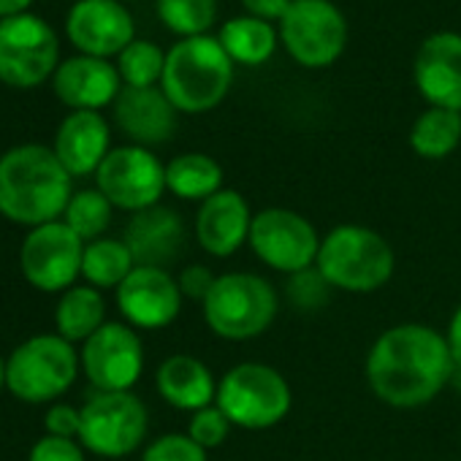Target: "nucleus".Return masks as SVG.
<instances>
[{"label":"nucleus","instance_id":"32","mask_svg":"<svg viewBox=\"0 0 461 461\" xmlns=\"http://www.w3.org/2000/svg\"><path fill=\"white\" fill-rule=\"evenodd\" d=\"M230 434V420L225 418V412L217 404L201 407L195 412H190L187 420V437H193L203 450L220 447Z\"/></svg>","mask_w":461,"mask_h":461},{"label":"nucleus","instance_id":"39","mask_svg":"<svg viewBox=\"0 0 461 461\" xmlns=\"http://www.w3.org/2000/svg\"><path fill=\"white\" fill-rule=\"evenodd\" d=\"M445 342H447V350H450V356H453L456 369H461V304L453 310V315H450V321H447Z\"/></svg>","mask_w":461,"mask_h":461},{"label":"nucleus","instance_id":"16","mask_svg":"<svg viewBox=\"0 0 461 461\" xmlns=\"http://www.w3.org/2000/svg\"><path fill=\"white\" fill-rule=\"evenodd\" d=\"M253 212L242 193L222 187L195 212V242L212 258H228L242 250L250 240Z\"/></svg>","mask_w":461,"mask_h":461},{"label":"nucleus","instance_id":"35","mask_svg":"<svg viewBox=\"0 0 461 461\" xmlns=\"http://www.w3.org/2000/svg\"><path fill=\"white\" fill-rule=\"evenodd\" d=\"M28 461H87V458H85V447L79 439L47 434L31 447Z\"/></svg>","mask_w":461,"mask_h":461},{"label":"nucleus","instance_id":"12","mask_svg":"<svg viewBox=\"0 0 461 461\" xmlns=\"http://www.w3.org/2000/svg\"><path fill=\"white\" fill-rule=\"evenodd\" d=\"M95 185L114 209L136 214L160 203L166 193V166L147 147H117L98 166Z\"/></svg>","mask_w":461,"mask_h":461},{"label":"nucleus","instance_id":"22","mask_svg":"<svg viewBox=\"0 0 461 461\" xmlns=\"http://www.w3.org/2000/svg\"><path fill=\"white\" fill-rule=\"evenodd\" d=\"M109 152V125L98 112H74L58 128L55 155L71 176L95 174Z\"/></svg>","mask_w":461,"mask_h":461},{"label":"nucleus","instance_id":"11","mask_svg":"<svg viewBox=\"0 0 461 461\" xmlns=\"http://www.w3.org/2000/svg\"><path fill=\"white\" fill-rule=\"evenodd\" d=\"M85 242L63 220L31 228L20 250L25 280L44 294H66L82 277Z\"/></svg>","mask_w":461,"mask_h":461},{"label":"nucleus","instance_id":"25","mask_svg":"<svg viewBox=\"0 0 461 461\" xmlns=\"http://www.w3.org/2000/svg\"><path fill=\"white\" fill-rule=\"evenodd\" d=\"M55 323H58V334L71 345L87 342L106 323V302L101 291L93 285L68 288L58 302Z\"/></svg>","mask_w":461,"mask_h":461},{"label":"nucleus","instance_id":"17","mask_svg":"<svg viewBox=\"0 0 461 461\" xmlns=\"http://www.w3.org/2000/svg\"><path fill=\"white\" fill-rule=\"evenodd\" d=\"M412 77L429 106L461 112V36L450 31L429 36L415 55Z\"/></svg>","mask_w":461,"mask_h":461},{"label":"nucleus","instance_id":"31","mask_svg":"<svg viewBox=\"0 0 461 461\" xmlns=\"http://www.w3.org/2000/svg\"><path fill=\"white\" fill-rule=\"evenodd\" d=\"M163 68L166 55L149 41H131L117 60V71L125 87H155V82L163 79Z\"/></svg>","mask_w":461,"mask_h":461},{"label":"nucleus","instance_id":"8","mask_svg":"<svg viewBox=\"0 0 461 461\" xmlns=\"http://www.w3.org/2000/svg\"><path fill=\"white\" fill-rule=\"evenodd\" d=\"M79 442L104 458L131 456L147 437L149 415L144 402L131 391H95L82 407Z\"/></svg>","mask_w":461,"mask_h":461},{"label":"nucleus","instance_id":"18","mask_svg":"<svg viewBox=\"0 0 461 461\" xmlns=\"http://www.w3.org/2000/svg\"><path fill=\"white\" fill-rule=\"evenodd\" d=\"M66 28L74 47L90 58L106 60L133 41V20L117 0H79Z\"/></svg>","mask_w":461,"mask_h":461},{"label":"nucleus","instance_id":"36","mask_svg":"<svg viewBox=\"0 0 461 461\" xmlns=\"http://www.w3.org/2000/svg\"><path fill=\"white\" fill-rule=\"evenodd\" d=\"M214 280H217V275H214L209 267H203V264H190V267H185V269L179 272V277H176L182 296H185V299H193V302H201V304H203V299L209 296Z\"/></svg>","mask_w":461,"mask_h":461},{"label":"nucleus","instance_id":"21","mask_svg":"<svg viewBox=\"0 0 461 461\" xmlns=\"http://www.w3.org/2000/svg\"><path fill=\"white\" fill-rule=\"evenodd\" d=\"M120 71L104 58H71L55 74L58 98L74 112H98L120 95Z\"/></svg>","mask_w":461,"mask_h":461},{"label":"nucleus","instance_id":"29","mask_svg":"<svg viewBox=\"0 0 461 461\" xmlns=\"http://www.w3.org/2000/svg\"><path fill=\"white\" fill-rule=\"evenodd\" d=\"M112 201L95 187V190H79L71 195L66 212H63V222L74 230V234L87 245L104 237V230L112 225Z\"/></svg>","mask_w":461,"mask_h":461},{"label":"nucleus","instance_id":"24","mask_svg":"<svg viewBox=\"0 0 461 461\" xmlns=\"http://www.w3.org/2000/svg\"><path fill=\"white\" fill-rule=\"evenodd\" d=\"M217 41L225 50V55L234 60V66L240 63V66H250V68L264 66L277 50V33H275L272 23L256 20L250 14L228 20L220 28Z\"/></svg>","mask_w":461,"mask_h":461},{"label":"nucleus","instance_id":"34","mask_svg":"<svg viewBox=\"0 0 461 461\" xmlns=\"http://www.w3.org/2000/svg\"><path fill=\"white\" fill-rule=\"evenodd\" d=\"M331 291V285L323 280V275L312 267L307 272H299L291 277V288H288V296L296 307L302 310H315L323 304L326 294Z\"/></svg>","mask_w":461,"mask_h":461},{"label":"nucleus","instance_id":"38","mask_svg":"<svg viewBox=\"0 0 461 461\" xmlns=\"http://www.w3.org/2000/svg\"><path fill=\"white\" fill-rule=\"evenodd\" d=\"M294 0H242V6L250 17L264 20V23H280L285 17V12L291 9Z\"/></svg>","mask_w":461,"mask_h":461},{"label":"nucleus","instance_id":"9","mask_svg":"<svg viewBox=\"0 0 461 461\" xmlns=\"http://www.w3.org/2000/svg\"><path fill=\"white\" fill-rule=\"evenodd\" d=\"M321 240L323 237H318L315 225L304 214L283 206H269L253 214L248 245L269 269L294 277L315 267Z\"/></svg>","mask_w":461,"mask_h":461},{"label":"nucleus","instance_id":"3","mask_svg":"<svg viewBox=\"0 0 461 461\" xmlns=\"http://www.w3.org/2000/svg\"><path fill=\"white\" fill-rule=\"evenodd\" d=\"M234 82V60L214 36H193L176 41L166 52L160 90L176 112L203 114L220 106Z\"/></svg>","mask_w":461,"mask_h":461},{"label":"nucleus","instance_id":"27","mask_svg":"<svg viewBox=\"0 0 461 461\" xmlns=\"http://www.w3.org/2000/svg\"><path fill=\"white\" fill-rule=\"evenodd\" d=\"M461 144V112L429 106L410 131V147L423 160H442Z\"/></svg>","mask_w":461,"mask_h":461},{"label":"nucleus","instance_id":"15","mask_svg":"<svg viewBox=\"0 0 461 461\" xmlns=\"http://www.w3.org/2000/svg\"><path fill=\"white\" fill-rule=\"evenodd\" d=\"M114 299L128 326L158 331L176 321L185 296L179 291L176 277L168 269L136 267L114 291Z\"/></svg>","mask_w":461,"mask_h":461},{"label":"nucleus","instance_id":"2","mask_svg":"<svg viewBox=\"0 0 461 461\" xmlns=\"http://www.w3.org/2000/svg\"><path fill=\"white\" fill-rule=\"evenodd\" d=\"M71 179L55 149L14 147L0 158V214L28 228L60 220L74 195Z\"/></svg>","mask_w":461,"mask_h":461},{"label":"nucleus","instance_id":"23","mask_svg":"<svg viewBox=\"0 0 461 461\" xmlns=\"http://www.w3.org/2000/svg\"><path fill=\"white\" fill-rule=\"evenodd\" d=\"M155 385L163 402L185 412L209 407L217 399V380L212 369L187 353L168 356L155 372Z\"/></svg>","mask_w":461,"mask_h":461},{"label":"nucleus","instance_id":"7","mask_svg":"<svg viewBox=\"0 0 461 461\" xmlns=\"http://www.w3.org/2000/svg\"><path fill=\"white\" fill-rule=\"evenodd\" d=\"M79 366V353L68 339L39 334L17 345L6 358V388L28 404L55 402L77 383Z\"/></svg>","mask_w":461,"mask_h":461},{"label":"nucleus","instance_id":"30","mask_svg":"<svg viewBox=\"0 0 461 461\" xmlns=\"http://www.w3.org/2000/svg\"><path fill=\"white\" fill-rule=\"evenodd\" d=\"M158 17L182 39L206 36L217 20V0H158Z\"/></svg>","mask_w":461,"mask_h":461},{"label":"nucleus","instance_id":"10","mask_svg":"<svg viewBox=\"0 0 461 461\" xmlns=\"http://www.w3.org/2000/svg\"><path fill=\"white\" fill-rule=\"evenodd\" d=\"M288 55L304 68L331 66L348 44V23L331 0H294L280 20Z\"/></svg>","mask_w":461,"mask_h":461},{"label":"nucleus","instance_id":"1","mask_svg":"<svg viewBox=\"0 0 461 461\" xmlns=\"http://www.w3.org/2000/svg\"><path fill=\"white\" fill-rule=\"evenodd\" d=\"M366 383L372 393L399 410L423 407L450 383L456 364L445 334L426 323L385 329L366 353Z\"/></svg>","mask_w":461,"mask_h":461},{"label":"nucleus","instance_id":"41","mask_svg":"<svg viewBox=\"0 0 461 461\" xmlns=\"http://www.w3.org/2000/svg\"><path fill=\"white\" fill-rule=\"evenodd\" d=\"M6 388V358L0 356V391Z\"/></svg>","mask_w":461,"mask_h":461},{"label":"nucleus","instance_id":"5","mask_svg":"<svg viewBox=\"0 0 461 461\" xmlns=\"http://www.w3.org/2000/svg\"><path fill=\"white\" fill-rule=\"evenodd\" d=\"M201 310L214 337L228 342H248L272 329L280 310V296L261 275L225 272L217 275Z\"/></svg>","mask_w":461,"mask_h":461},{"label":"nucleus","instance_id":"37","mask_svg":"<svg viewBox=\"0 0 461 461\" xmlns=\"http://www.w3.org/2000/svg\"><path fill=\"white\" fill-rule=\"evenodd\" d=\"M44 426H47V434H52V437L77 439L79 429H82V410L74 404H52L47 410Z\"/></svg>","mask_w":461,"mask_h":461},{"label":"nucleus","instance_id":"33","mask_svg":"<svg viewBox=\"0 0 461 461\" xmlns=\"http://www.w3.org/2000/svg\"><path fill=\"white\" fill-rule=\"evenodd\" d=\"M209 450H203L193 437L187 434H160L158 439H152L144 447L141 461H209L206 456Z\"/></svg>","mask_w":461,"mask_h":461},{"label":"nucleus","instance_id":"14","mask_svg":"<svg viewBox=\"0 0 461 461\" xmlns=\"http://www.w3.org/2000/svg\"><path fill=\"white\" fill-rule=\"evenodd\" d=\"M79 361L95 391H131L144 372V345L133 326L104 323L82 342Z\"/></svg>","mask_w":461,"mask_h":461},{"label":"nucleus","instance_id":"20","mask_svg":"<svg viewBox=\"0 0 461 461\" xmlns=\"http://www.w3.org/2000/svg\"><path fill=\"white\" fill-rule=\"evenodd\" d=\"M114 120L139 147L163 144L176 131V109L160 87H122L114 101Z\"/></svg>","mask_w":461,"mask_h":461},{"label":"nucleus","instance_id":"28","mask_svg":"<svg viewBox=\"0 0 461 461\" xmlns=\"http://www.w3.org/2000/svg\"><path fill=\"white\" fill-rule=\"evenodd\" d=\"M133 269H136V261L122 240L101 237V240L85 245L82 277L87 280V285H93L98 291H106V288L117 291Z\"/></svg>","mask_w":461,"mask_h":461},{"label":"nucleus","instance_id":"13","mask_svg":"<svg viewBox=\"0 0 461 461\" xmlns=\"http://www.w3.org/2000/svg\"><path fill=\"white\" fill-rule=\"evenodd\" d=\"M60 44L55 31L31 14L0 23V82L36 87L58 68Z\"/></svg>","mask_w":461,"mask_h":461},{"label":"nucleus","instance_id":"4","mask_svg":"<svg viewBox=\"0 0 461 461\" xmlns=\"http://www.w3.org/2000/svg\"><path fill=\"white\" fill-rule=\"evenodd\" d=\"M315 269L331 285L345 294H375L393 277V248L366 225H337L321 240Z\"/></svg>","mask_w":461,"mask_h":461},{"label":"nucleus","instance_id":"19","mask_svg":"<svg viewBox=\"0 0 461 461\" xmlns=\"http://www.w3.org/2000/svg\"><path fill=\"white\" fill-rule=\"evenodd\" d=\"M122 242L128 245L136 267H158L166 269L174 264L185 248V222L168 206H149L136 212L128 225Z\"/></svg>","mask_w":461,"mask_h":461},{"label":"nucleus","instance_id":"6","mask_svg":"<svg viewBox=\"0 0 461 461\" xmlns=\"http://www.w3.org/2000/svg\"><path fill=\"white\" fill-rule=\"evenodd\" d=\"M214 404L225 412L230 426L261 431L288 418L294 393L288 380L275 366L261 361H245L230 366L220 377Z\"/></svg>","mask_w":461,"mask_h":461},{"label":"nucleus","instance_id":"40","mask_svg":"<svg viewBox=\"0 0 461 461\" xmlns=\"http://www.w3.org/2000/svg\"><path fill=\"white\" fill-rule=\"evenodd\" d=\"M31 4H33V0H0V14H4L6 20L9 17H20Z\"/></svg>","mask_w":461,"mask_h":461},{"label":"nucleus","instance_id":"26","mask_svg":"<svg viewBox=\"0 0 461 461\" xmlns=\"http://www.w3.org/2000/svg\"><path fill=\"white\" fill-rule=\"evenodd\" d=\"M166 190L182 201H206L222 190V168L203 152H185L166 163Z\"/></svg>","mask_w":461,"mask_h":461}]
</instances>
